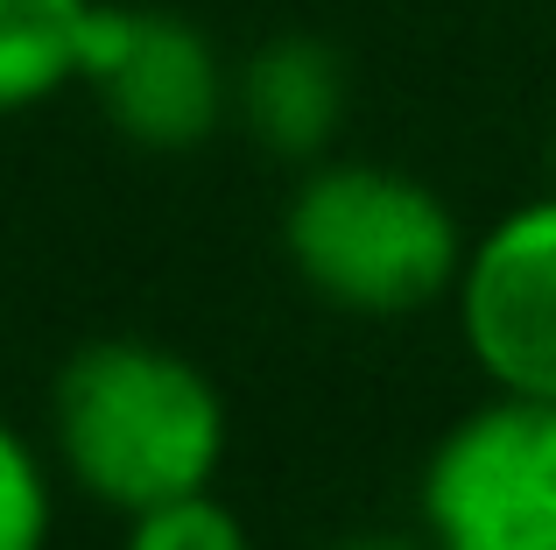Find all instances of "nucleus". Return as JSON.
Segmentation results:
<instances>
[{
  "instance_id": "f257e3e1",
  "label": "nucleus",
  "mask_w": 556,
  "mask_h": 550,
  "mask_svg": "<svg viewBox=\"0 0 556 550\" xmlns=\"http://www.w3.org/2000/svg\"><path fill=\"white\" fill-rule=\"evenodd\" d=\"M42 445L56 480L92 509L141 515L218 487L232 452L226 388L204 360L163 339H92L56 367Z\"/></svg>"
},
{
  "instance_id": "f03ea898",
  "label": "nucleus",
  "mask_w": 556,
  "mask_h": 550,
  "mask_svg": "<svg viewBox=\"0 0 556 550\" xmlns=\"http://www.w3.org/2000/svg\"><path fill=\"white\" fill-rule=\"evenodd\" d=\"M472 234L416 170L325 155L282 198V262L317 303L367 325L451 303Z\"/></svg>"
},
{
  "instance_id": "7ed1b4c3",
  "label": "nucleus",
  "mask_w": 556,
  "mask_h": 550,
  "mask_svg": "<svg viewBox=\"0 0 556 550\" xmlns=\"http://www.w3.org/2000/svg\"><path fill=\"white\" fill-rule=\"evenodd\" d=\"M430 550H556V402L486 388L416 473Z\"/></svg>"
},
{
  "instance_id": "20e7f679",
  "label": "nucleus",
  "mask_w": 556,
  "mask_h": 550,
  "mask_svg": "<svg viewBox=\"0 0 556 550\" xmlns=\"http://www.w3.org/2000/svg\"><path fill=\"white\" fill-rule=\"evenodd\" d=\"M78 85L99 99L106 127L149 155H190L226 127L232 71L190 14L141 0H92Z\"/></svg>"
},
{
  "instance_id": "39448f33",
  "label": "nucleus",
  "mask_w": 556,
  "mask_h": 550,
  "mask_svg": "<svg viewBox=\"0 0 556 550\" xmlns=\"http://www.w3.org/2000/svg\"><path fill=\"white\" fill-rule=\"evenodd\" d=\"M451 317L486 388L556 402V191L472 234Z\"/></svg>"
},
{
  "instance_id": "423d86ee",
  "label": "nucleus",
  "mask_w": 556,
  "mask_h": 550,
  "mask_svg": "<svg viewBox=\"0 0 556 550\" xmlns=\"http://www.w3.org/2000/svg\"><path fill=\"white\" fill-rule=\"evenodd\" d=\"M345 99H353L345 57L325 36H303V28L254 42L232 71V121L268 163H296V170L325 163L339 149Z\"/></svg>"
},
{
  "instance_id": "0eeeda50",
  "label": "nucleus",
  "mask_w": 556,
  "mask_h": 550,
  "mask_svg": "<svg viewBox=\"0 0 556 550\" xmlns=\"http://www.w3.org/2000/svg\"><path fill=\"white\" fill-rule=\"evenodd\" d=\"M85 14L92 0H0V121L78 85Z\"/></svg>"
},
{
  "instance_id": "6e6552de",
  "label": "nucleus",
  "mask_w": 556,
  "mask_h": 550,
  "mask_svg": "<svg viewBox=\"0 0 556 550\" xmlns=\"http://www.w3.org/2000/svg\"><path fill=\"white\" fill-rule=\"evenodd\" d=\"M56 537V459L14 416H0V550H50Z\"/></svg>"
},
{
  "instance_id": "1a4fd4ad",
  "label": "nucleus",
  "mask_w": 556,
  "mask_h": 550,
  "mask_svg": "<svg viewBox=\"0 0 556 550\" xmlns=\"http://www.w3.org/2000/svg\"><path fill=\"white\" fill-rule=\"evenodd\" d=\"M121 550H254V529L232 501H218V487L204 495L155 501L141 515H121Z\"/></svg>"
},
{
  "instance_id": "9d476101",
  "label": "nucleus",
  "mask_w": 556,
  "mask_h": 550,
  "mask_svg": "<svg viewBox=\"0 0 556 550\" xmlns=\"http://www.w3.org/2000/svg\"><path fill=\"white\" fill-rule=\"evenodd\" d=\"M325 550H430L422 537H402V529H353V537L325 543Z\"/></svg>"
}]
</instances>
